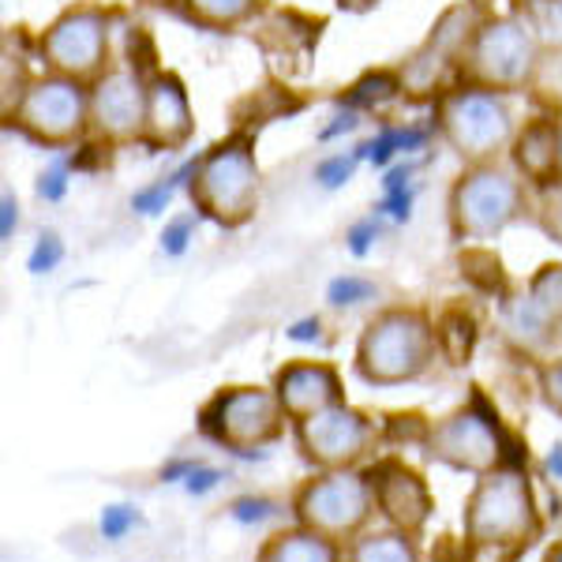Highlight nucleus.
Listing matches in <instances>:
<instances>
[{
	"label": "nucleus",
	"instance_id": "1",
	"mask_svg": "<svg viewBox=\"0 0 562 562\" xmlns=\"http://www.w3.org/2000/svg\"><path fill=\"white\" fill-rule=\"evenodd\" d=\"M188 195L199 217L240 229L259 211V161L248 132H233L192 161Z\"/></svg>",
	"mask_w": 562,
	"mask_h": 562
},
{
	"label": "nucleus",
	"instance_id": "2",
	"mask_svg": "<svg viewBox=\"0 0 562 562\" xmlns=\"http://www.w3.org/2000/svg\"><path fill=\"white\" fill-rule=\"evenodd\" d=\"M439 334L413 307H390L368 323L357 349V371L375 386L413 383L428 371Z\"/></svg>",
	"mask_w": 562,
	"mask_h": 562
},
{
	"label": "nucleus",
	"instance_id": "3",
	"mask_svg": "<svg viewBox=\"0 0 562 562\" xmlns=\"http://www.w3.org/2000/svg\"><path fill=\"white\" fill-rule=\"evenodd\" d=\"M435 124H439L447 147L458 154L465 166H484L495 161L498 150L514 143V113L498 90L487 87H461L447 90L435 109Z\"/></svg>",
	"mask_w": 562,
	"mask_h": 562
},
{
	"label": "nucleus",
	"instance_id": "4",
	"mask_svg": "<svg viewBox=\"0 0 562 562\" xmlns=\"http://www.w3.org/2000/svg\"><path fill=\"white\" fill-rule=\"evenodd\" d=\"M447 214L454 240H492L525 214V184L495 161L469 166L450 188Z\"/></svg>",
	"mask_w": 562,
	"mask_h": 562
},
{
	"label": "nucleus",
	"instance_id": "5",
	"mask_svg": "<svg viewBox=\"0 0 562 562\" xmlns=\"http://www.w3.org/2000/svg\"><path fill=\"white\" fill-rule=\"evenodd\" d=\"M8 124L49 150L76 147L83 132H90V94L76 79L49 71L15 98V109H8Z\"/></svg>",
	"mask_w": 562,
	"mask_h": 562
},
{
	"label": "nucleus",
	"instance_id": "6",
	"mask_svg": "<svg viewBox=\"0 0 562 562\" xmlns=\"http://www.w3.org/2000/svg\"><path fill=\"white\" fill-rule=\"evenodd\" d=\"M540 65V49L532 31L518 20H487L473 26L465 49H461V71L473 87L487 90H521Z\"/></svg>",
	"mask_w": 562,
	"mask_h": 562
},
{
	"label": "nucleus",
	"instance_id": "7",
	"mask_svg": "<svg viewBox=\"0 0 562 562\" xmlns=\"http://www.w3.org/2000/svg\"><path fill=\"white\" fill-rule=\"evenodd\" d=\"M42 60L53 76L94 83L109 60V12L98 4H76L60 12L42 34Z\"/></svg>",
	"mask_w": 562,
	"mask_h": 562
},
{
	"label": "nucleus",
	"instance_id": "8",
	"mask_svg": "<svg viewBox=\"0 0 562 562\" xmlns=\"http://www.w3.org/2000/svg\"><path fill=\"white\" fill-rule=\"evenodd\" d=\"M281 409L278 394L256 386H237V390H222L211 405L203 409V431L217 439L222 447H229L233 454L251 458L262 442L278 439L281 435ZM259 458V454H256Z\"/></svg>",
	"mask_w": 562,
	"mask_h": 562
},
{
	"label": "nucleus",
	"instance_id": "9",
	"mask_svg": "<svg viewBox=\"0 0 562 562\" xmlns=\"http://www.w3.org/2000/svg\"><path fill=\"white\" fill-rule=\"evenodd\" d=\"M537 532L532 498L521 476L495 473L480 480L473 503H469V537L476 543H529Z\"/></svg>",
	"mask_w": 562,
	"mask_h": 562
},
{
	"label": "nucleus",
	"instance_id": "10",
	"mask_svg": "<svg viewBox=\"0 0 562 562\" xmlns=\"http://www.w3.org/2000/svg\"><path fill=\"white\" fill-rule=\"evenodd\" d=\"M147 121V87L128 68H113L90 87V132L105 143H132Z\"/></svg>",
	"mask_w": 562,
	"mask_h": 562
},
{
	"label": "nucleus",
	"instance_id": "11",
	"mask_svg": "<svg viewBox=\"0 0 562 562\" xmlns=\"http://www.w3.org/2000/svg\"><path fill=\"white\" fill-rule=\"evenodd\" d=\"M368 484L357 476H323L315 484H307L301 498H296V514L304 525H312L319 537L338 540L349 537L352 529H360V521L368 518Z\"/></svg>",
	"mask_w": 562,
	"mask_h": 562
},
{
	"label": "nucleus",
	"instance_id": "12",
	"mask_svg": "<svg viewBox=\"0 0 562 562\" xmlns=\"http://www.w3.org/2000/svg\"><path fill=\"white\" fill-rule=\"evenodd\" d=\"M296 428H301L304 454L312 461H319V465H346V461H357L371 439V424L357 409H346L341 402L296 420Z\"/></svg>",
	"mask_w": 562,
	"mask_h": 562
},
{
	"label": "nucleus",
	"instance_id": "13",
	"mask_svg": "<svg viewBox=\"0 0 562 562\" xmlns=\"http://www.w3.org/2000/svg\"><path fill=\"white\" fill-rule=\"evenodd\" d=\"M195 132L188 87L173 71H158L147 83V121H143L139 143L150 150H180Z\"/></svg>",
	"mask_w": 562,
	"mask_h": 562
},
{
	"label": "nucleus",
	"instance_id": "14",
	"mask_svg": "<svg viewBox=\"0 0 562 562\" xmlns=\"http://www.w3.org/2000/svg\"><path fill=\"white\" fill-rule=\"evenodd\" d=\"M431 450L458 469H492L503 458V431L495 416L458 413L442 428L431 431Z\"/></svg>",
	"mask_w": 562,
	"mask_h": 562
},
{
	"label": "nucleus",
	"instance_id": "15",
	"mask_svg": "<svg viewBox=\"0 0 562 562\" xmlns=\"http://www.w3.org/2000/svg\"><path fill=\"white\" fill-rule=\"evenodd\" d=\"M278 402L285 416L304 420L312 413H323L341 402L338 371L330 364H289L278 371Z\"/></svg>",
	"mask_w": 562,
	"mask_h": 562
},
{
	"label": "nucleus",
	"instance_id": "16",
	"mask_svg": "<svg viewBox=\"0 0 562 562\" xmlns=\"http://www.w3.org/2000/svg\"><path fill=\"white\" fill-rule=\"evenodd\" d=\"M371 480H375V498L379 506H383V514L390 521H397L402 529L416 532L424 525V518H428L431 503H428V492H424V484L416 480L409 469L402 465H379L375 473H371Z\"/></svg>",
	"mask_w": 562,
	"mask_h": 562
},
{
	"label": "nucleus",
	"instance_id": "17",
	"mask_svg": "<svg viewBox=\"0 0 562 562\" xmlns=\"http://www.w3.org/2000/svg\"><path fill=\"white\" fill-rule=\"evenodd\" d=\"M559 139L562 128L551 121H532L514 135L510 154L514 169L537 188H551L559 180Z\"/></svg>",
	"mask_w": 562,
	"mask_h": 562
},
{
	"label": "nucleus",
	"instance_id": "18",
	"mask_svg": "<svg viewBox=\"0 0 562 562\" xmlns=\"http://www.w3.org/2000/svg\"><path fill=\"white\" fill-rule=\"evenodd\" d=\"M188 23L203 31H233L259 12V0H177Z\"/></svg>",
	"mask_w": 562,
	"mask_h": 562
},
{
	"label": "nucleus",
	"instance_id": "19",
	"mask_svg": "<svg viewBox=\"0 0 562 562\" xmlns=\"http://www.w3.org/2000/svg\"><path fill=\"white\" fill-rule=\"evenodd\" d=\"M259 562H338L330 540L315 532H281L262 548Z\"/></svg>",
	"mask_w": 562,
	"mask_h": 562
},
{
	"label": "nucleus",
	"instance_id": "20",
	"mask_svg": "<svg viewBox=\"0 0 562 562\" xmlns=\"http://www.w3.org/2000/svg\"><path fill=\"white\" fill-rule=\"evenodd\" d=\"M424 143H428V132L424 128H383L375 139H368L364 147H357V150H360V158L375 161V166H390L397 154H413V150H420Z\"/></svg>",
	"mask_w": 562,
	"mask_h": 562
},
{
	"label": "nucleus",
	"instance_id": "21",
	"mask_svg": "<svg viewBox=\"0 0 562 562\" xmlns=\"http://www.w3.org/2000/svg\"><path fill=\"white\" fill-rule=\"evenodd\" d=\"M184 180H192V161H188L184 169H177V173H169V177H158L154 180L150 188H139V192L132 195V206L139 214H161L169 206V199H173V192L180 184H184Z\"/></svg>",
	"mask_w": 562,
	"mask_h": 562
},
{
	"label": "nucleus",
	"instance_id": "22",
	"mask_svg": "<svg viewBox=\"0 0 562 562\" xmlns=\"http://www.w3.org/2000/svg\"><path fill=\"white\" fill-rule=\"evenodd\" d=\"M352 562H416V551L402 537H368L357 543Z\"/></svg>",
	"mask_w": 562,
	"mask_h": 562
},
{
	"label": "nucleus",
	"instance_id": "23",
	"mask_svg": "<svg viewBox=\"0 0 562 562\" xmlns=\"http://www.w3.org/2000/svg\"><path fill=\"white\" fill-rule=\"evenodd\" d=\"M529 293L537 296V301L562 323V262H551V267H543L540 274L532 278Z\"/></svg>",
	"mask_w": 562,
	"mask_h": 562
},
{
	"label": "nucleus",
	"instance_id": "24",
	"mask_svg": "<svg viewBox=\"0 0 562 562\" xmlns=\"http://www.w3.org/2000/svg\"><path fill=\"white\" fill-rule=\"evenodd\" d=\"M360 161H364V158H360V150L330 154V158H323L319 166H315V180H319L323 188H341V184H349V180H352Z\"/></svg>",
	"mask_w": 562,
	"mask_h": 562
},
{
	"label": "nucleus",
	"instance_id": "25",
	"mask_svg": "<svg viewBox=\"0 0 562 562\" xmlns=\"http://www.w3.org/2000/svg\"><path fill=\"white\" fill-rule=\"evenodd\" d=\"M326 296H330V304H338V307H352L360 301H371V296H375V285L364 278H334Z\"/></svg>",
	"mask_w": 562,
	"mask_h": 562
},
{
	"label": "nucleus",
	"instance_id": "26",
	"mask_svg": "<svg viewBox=\"0 0 562 562\" xmlns=\"http://www.w3.org/2000/svg\"><path fill=\"white\" fill-rule=\"evenodd\" d=\"M195 222H199L195 211L173 217V222L161 229V251H166V256H184L188 240H192V233H195Z\"/></svg>",
	"mask_w": 562,
	"mask_h": 562
},
{
	"label": "nucleus",
	"instance_id": "27",
	"mask_svg": "<svg viewBox=\"0 0 562 562\" xmlns=\"http://www.w3.org/2000/svg\"><path fill=\"white\" fill-rule=\"evenodd\" d=\"M537 222H540V229L548 233L551 240H559V244H562V184L543 188Z\"/></svg>",
	"mask_w": 562,
	"mask_h": 562
},
{
	"label": "nucleus",
	"instance_id": "28",
	"mask_svg": "<svg viewBox=\"0 0 562 562\" xmlns=\"http://www.w3.org/2000/svg\"><path fill=\"white\" fill-rule=\"evenodd\" d=\"M65 259V244H60L57 233H45V237L34 244V251H31V274H49V270H57V262Z\"/></svg>",
	"mask_w": 562,
	"mask_h": 562
},
{
	"label": "nucleus",
	"instance_id": "29",
	"mask_svg": "<svg viewBox=\"0 0 562 562\" xmlns=\"http://www.w3.org/2000/svg\"><path fill=\"white\" fill-rule=\"evenodd\" d=\"M135 525H139V514H135L132 506H105L98 529H102L105 540H124L128 537V529H135Z\"/></svg>",
	"mask_w": 562,
	"mask_h": 562
},
{
	"label": "nucleus",
	"instance_id": "30",
	"mask_svg": "<svg viewBox=\"0 0 562 562\" xmlns=\"http://www.w3.org/2000/svg\"><path fill=\"white\" fill-rule=\"evenodd\" d=\"M65 192H68V166L65 161H53L38 177V195L45 203H57V199H65Z\"/></svg>",
	"mask_w": 562,
	"mask_h": 562
},
{
	"label": "nucleus",
	"instance_id": "31",
	"mask_svg": "<svg viewBox=\"0 0 562 562\" xmlns=\"http://www.w3.org/2000/svg\"><path fill=\"white\" fill-rule=\"evenodd\" d=\"M229 514H233V521H240V525H256V521L274 518L278 506L270 503V498H237Z\"/></svg>",
	"mask_w": 562,
	"mask_h": 562
},
{
	"label": "nucleus",
	"instance_id": "32",
	"mask_svg": "<svg viewBox=\"0 0 562 562\" xmlns=\"http://www.w3.org/2000/svg\"><path fill=\"white\" fill-rule=\"evenodd\" d=\"M379 214H371V217H364V222H357L349 229V251L352 256H368V248L375 244V237H379V222H375Z\"/></svg>",
	"mask_w": 562,
	"mask_h": 562
},
{
	"label": "nucleus",
	"instance_id": "33",
	"mask_svg": "<svg viewBox=\"0 0 562 562\" xmlns=\"http://www.w3.org/2000/svg\"><path fill=\"white\" fill-rule=\"evenodd\" d=\"M540 386H543V397H548V405L562 416V360L540 371Z\"/></svg>",
	"mask_w": 562,
	"mask_h": 562
},
{
	"label": "nucleus",
	"instance_id": "34",
	"mask_svg": "<svg viewBox=\"0 0 562 562\" xmlns=\"http://www.w3.org/2000/svg\"><path fill=\"white\" fill-rule=\"evenodd\" d=\"M222 473L217 469H206V465H195L192 473H188L184 480V487H188V495H206V492H214L217 484H222Z\"/></svg>",
	"mask_w": 562,
	"mask_h": 562
},
{
	"label": "nucleus",
	"instance_id": "35",
	"mask_svg": "<svg viewBox=\"0 0 562 562\" xmlns=\"http://www.w3.org/2000/svg\"><path fill=\"white\" fill-rule=\"evenodd\" d=\"M15 225H20V214H15V199H12V192H4V225H0V237L12 240Z\"/></svg>",
	"mask_w": 562,
	"mask_h": 562
},
{
	"label": "nucleus",
	"instance_id": "36",
	"mask_svg": "<svg viewBox=\"0 0 562 562\" xmlns=\"http://www.w3.org/2000/svg\"><path fill=\"white\" fill-rule=\"evenodd\" d=\"M195 465H199V461H169V465L161 469V480H166V484H177V480H188V473H192Z\"/></svg>",
	"mask_w": 562,
	"mask_h": 562
},
{
	"label": "nucleus",
	"instance_id": "37",
	"mask_svg": "<svg viewBox=\"0 0 562 562\" xmlns=\"http://www.w3.org/2000/svg\"><path fill=\"white\" fill-rule=\"evenodd\" d=\"M352 128H357V113H352V109H349V113H338V116H334L330 128H323V139H334V135L352 132Z\"/></svg>",
	"mask_w": 562,
	"mask_h": 562
},
{
	"label": "nucleus",
	"instance_id": "38",
	"mask_svg": "<svg viewBox=\"0 0 562 562\" xmlns=\"http://www.w3.org/2000/svg\"><path fill=\"white\" fill-rule=\"evenodd\" d=\"M289 338H293V341H312V338H319V319L296 323L293 330H289Z\"/></svg>",
	"mask_w": 562,
	"mask_h": 562
},
{
	"label": "nucleus",
	"instance_id": "39",
	"mask_svg": "<svg viewBox=\"0 0 562 562\" xmlns=\"http://www.w3.org/2000/svg\"><path fill=\"white\" fill-rule=\"evenodd\" d=\"M375 4H379V0H338V8H341V12H349V15H364Z\"/></svg>",
	"mask_w": 562,
	"mask_h": 562
},
{
	"label": "nucleus",
	"instance_id": "40",
	"mask_svg": "<svg viewBox=\"0 0 562 562\" xmlns=\"http://www.w3.org/2000/svg\"><path fill=\"white\" fill-rule=\"evenodd\" d=\"M548 473L562 480V442H555V447H551V454H548Z\"/></svg>",
	"mask_w": 562,
	"mask_h": 562
},
{
	"label": "nucleus",
	"instance_id": "41",
	"mask_svg": "<svg viewBox=\"0 0 562 562\" xmlns=\"http://www.w3.org/2000/svg\"><path fill=\"white\" fill-rule=\"evenodd\" d=\"M548 562H562V548H555V551H551V555H548Z\"/></svg>",
	"mask_w": 562,
	"mask_h": 562
},
{
	"label": "nucleus",
	"instance_id": "42",
	"mask_svg": "<svg viewBox=\"0 0 562 562\" xmlns=\"http://www.w3.org/2000/svg\"><path fill=\"white\" fill-rule=\"evenodd\" d=\"M559 184H562V139H559Z\"/></svg>",
	"mask_w": 562,
	"mask_h": 562
},
{
	"label": "nucleus",
	"instance_id": "43",
	"mask_svg": "<svg viewBox=\"0 0 562 562\" xmlns=\"http://www.w3.org/2000/svg\"><path fill=\"white\" fill-rule=\"evenodd\" d=\"M147 4H158V8H166V4H173V0H147Z\"/></svg>",
	"mask_w": 562,
	"mask_h": 562
}]
</instances>
